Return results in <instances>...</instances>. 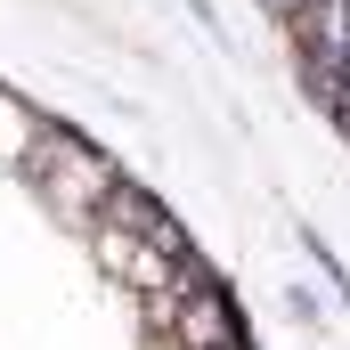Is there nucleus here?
Here are the masks:
<instances>
[{
  "label": "nucleus",
  "mask_w": 350,
  "mask_h": 350,
  "mask_svg": "<svg viewBox=\"0 0 350 350\" xmlns=\"http://www.w3.org/2000/svg\"><path fill=\"white\" fill-rule=\"evenodd\" d=\"M261 8H269V16H285V25H293V8H301V0H261Z\"/></svg>",
  "instance_id": "39448f33"
},
{
  "label": "nucleus",
  "mask_w": 350,
  "mask_h": 350,
  "mask_svg": "<svg viewBox=\"0 0 350 350\" xmlns=\"http://www.w3.org/2000/svg\"><path fill=\"white\" fill-rule=\"evenodd\" d=\"M25 163H33V187L49 196V212H57V220H74V228L98 220V204H106V187H114L106 155L82 147V139H66V131L33 139V155H25Z\"/></svg>",
  "instance_id": "f257e3e1"
},
{
  "label": "nucleus",
  "mask_w": 350,
  "mask_h": 350,
  "mask_svg": "<svg viewBox=\"0 0 350 350\" xmlns=\"http://www.w3.org/2000/svg\"><path fill=\"white\" fill-rule=\"evenodd\" d=\"M98 220H114V228H131V237H179L172 220L139 196V187H106V204H98Z\"/></svg>",
  "instance_id": "7ed1b4c3"
},
{
  "label": "nucleus",
  "mask_w": 350,
  "mask_h": 350,
  "mask_svg": "<svg viewBox=\"0 0 350 350\" xmlns=\"http://www.w3.org/2000/svg\"><path fill=\"white\" fill-rule=\"evenodd\" d=\"M33 155V122H25V106L0 90V163H25Z\"/></svg>",
  "instance_id": "20e7f679"
},
{
  "label": "nucleus",
  "mask_w": 350,
  "mask_h": 350,
  "mask_svg": "<svg viewBox=\"0 0 350 350\" xmlns=\"http://www.w3.org/2000/svg\"><path fill=\"white\" fill-rule=\"evenodd\" d=\"M293 41H301L318 90H334V74H342V57H350V0H301L293 8Z\"/></svg>",
  "instance_id": "f03ea898"
}]
</instances>
